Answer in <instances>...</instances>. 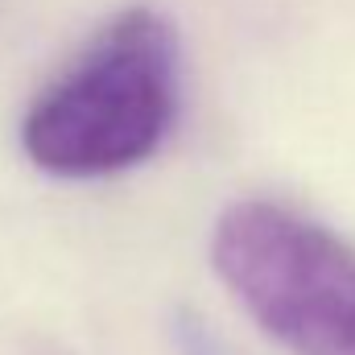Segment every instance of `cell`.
<instances>
[{"label": "cell", "mask_w": 355, "mask_h": 355, "mask_svg": "<svg viewBox=\"0 0 355 355\" xmlns=\"http://www.w3.org/2000/svg\"><path fill=\"white\" fill-rule=\"evenodd\" d=\"M174 107V33L162 17L137 8L37 95L21 124V149L54 178H107L162 149Z\"/></svg>", "instance_id": "1"}, {"label": "cell", "mask_w": 355, "mask_h": 355, "mask_svg": "<svg viewBox=\"0 0 355 355\" xmlns=\"http://www.w3.org/2000/svg\"><path fill=\"white\" fill-rule=\"evenodd\" d=\"M232 297L293 355H355V248L265 198L232 202L211 236Z\"/></svg>", "instance_id": "2"}]
</instances>
